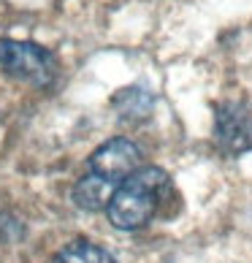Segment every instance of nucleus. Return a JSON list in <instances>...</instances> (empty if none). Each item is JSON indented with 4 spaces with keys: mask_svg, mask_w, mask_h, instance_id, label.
<instances>
[{
    "mask_svg": "<svg viewBox=\"0 0 252 263\" xmlns=\"http://www.w3.org/2000/svg\"><path fill=\"white\" fill-rule=\"evenodd\" d=\"M168 190V174L158 165H141L125 179L109 203V222L117 231H139L154 217L163 193Z\"/></svg>",
    "mask_w": 252,
    "mask_h": 263,
    "instance_id": "f257e3e1",
    "label": "nucleus"
},
{
    "mask_svg": "<svg viewBox=\"0 0 252 263\" xmlns=\"http://www.w3.org/2000/svg\"><path fill=\"white\" fill-rule=\"evenodd\" d=\"M215 141L228 158L252 152V111L239 101H225L215 114Z\"/></svg>",
    "mask_w": 252,
    "mask_h": 263,
    "instance_id": "7ed1b4c3",
    "label": "nucleus"
},
{
    "mask_svg": "<svg viewBox=\"0 0 252 263\" xmlns=\"http://www.w3.org/2000/svg\"><path fill=\"white\" fill-rule=\"evenodd\" d=\"M117 187H120V182H111L106 177H98V174L87 171L84 177L73 184V203L79 209H87V212L109 209Z\"/></svg>",
    "mask_w": 252,
    "mask_h": 263,
    "instance_id": "39448f33",
    "label": "nucleus"
},
{
    "mask_svg": "<svg viewBox=\"0 0 252 263\" xmlns=\"http://www.w3.org/2000/svg\"><path fill=\"white\" fill-rule=\"evenodd\" d=\"M52 263H117V258L106 247L95 245V241L76 239L71 245H65L63 250H57Z\"/></svg>",
    "mask_w": 252,
    "mask_h": 263,
    "instance_id": "423d86ee",
    "label": "nucleus"
},
{
    "mask_svg": "<svg viewBox=\"0 0 252 263\" xmlns=\"http://www.w3.org/2000/svg\"><path fill=\"white\" fill-rule=\"evenodd\" d=\"M0 71H6L11 79L49 87L57 79V57L41 44L16 41V38H0Z\"/></svg>",
    "mask_w": 252,
    "mask_h": 263,
    "instance_id": "f03ea898",
    "label": "nucleus"
},
{
    "mask_svg": "<svg viewBox=\"0 0 252 263\" xmlns=\"http://www.w3.org/2000/svg\"><path fill=\"white\" fill-rule=\"evenodd\" d=\"M114 106L122 111V120H144L152 111V95L141 87H128L117 92Z\"/></svg>",
    "mask_w": 252,
    "mask_h": 263,
    "instance_id": "0eeeda50",
    "label": "nucleus"
},
{
    "mask_svg": "<svg viewBox=\"0 0 252 263\" xmlns=\"http://www.w3.org/2000/svg\"><path fill=\"white\" fill-rule=\"evenodd\" d=\"M139 168H141V149H139V144L125 139V136L103 141L90 155V160H87V171L106 177L111 182H120V184Z\"/></svg>",
    "mask_w": 252,
    "mask_h": 263,
    "instance_id": "20e7f679",
    "label": "nucleus"
}]
</instances>
